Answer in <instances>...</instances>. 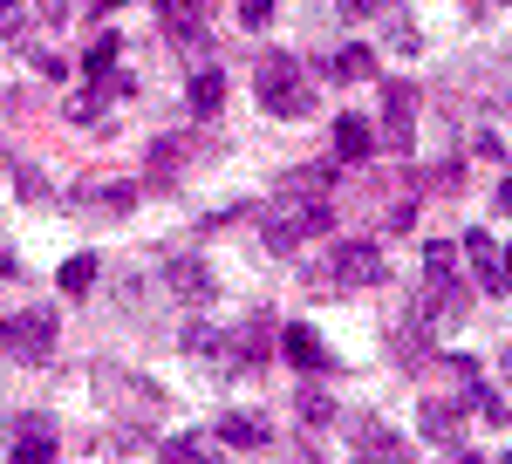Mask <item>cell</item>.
I'll use <instances>...</instances> for the list:
<instances>
[{"label": "cell", "mask_w": 512, "mask_h": 464, "mask_svg": "<svg viewBox=\"0 0 512 464\" xmlns=\"http://www.w3.org/2000/svg\"><path fill=\"white\" fill-rule=\"evenodd\" d=\"M96 389H103V396H117L123 410H144V417H158V410H164L158 389H151V383H130L123 369H96Z\"/></svg>", "instance_id": "obj_9"}, {"label": "cell", "mask_w": 512, "mask_h": 464, "mask_svg": "<svg viewBox=\"0 0 512 464\" xmlns=\"http://www.w3.org/2000/svg\"><path fill=\"white\" fill-rule=\"evenodd\" d=\"M14 464H55V430L48 417H14Z\"/></svg>", "instance_id": "obj_10"}, {"label": "cell", "mask_w": 512, "mask_h": 464, "mask_svg": "<svg viewBox=\"0 0 512 464\" xmlns=\"http://www.w3.org/2000/svg\"><path fill=\"white\" fill-rule=\"evenodd\" d=\"M499 212H512V178H506V185H499Z\"/></svg>", "instance_id": "obj_32"}, {"label": "cell", "mask_w": 512, "mask_h": 464, "mask_svg": "<svg viewBox=\"0 0 512 464\" xmlns=\"http://www.w3.org/2000/svg\"><path fill=\"white\" fill-rule=\"evenodd\" d=\"M253 89H260V110L280 116V123H294V116L315 110V82H308V69H301L294 55H260Z\"/></svg>", "instance_id": "obj_1"}, {"label": "cell", "mask_w": 512, "mask_h": 464, "mask_svg": "<svg viewBox=\"0 0 512 464\" xmlns=\"http://www.w3.org/2000/svg\"><path fill=\"white\" fill-rule=\"evenodd\" d=\"M376 7H390V0H342V21H362V14H376Z\"/></svg>", "instance_id": "obj_29"}, {"label": "cell", "mask_w": 512, "mask_h": 464, "mask_svg": "<svg viewBox=\"0 0 512 464\" xmlns=\"http://www.w3.org/2000/svg\"><path fill=\"white\" fill-rule=\"evenodd\" d=\"M321 273H328V287H349L355 294V287H383V280H390V260H383L369 239H342Z\"/></svg>", "instance_id": "obj_4"}, {"label": "cell", "mask_w": 512, "mask_h": 464, "mask_svg": "<svg viewBox=\"0 0 512 464\" xmlns=\"http://www.w3.org/2000/svg\"><path fill=\"white\" fill-rule=\"evenodd\" d=\"M164 464H226L219 458V444H205V437H164Z\"/></svg>", "instance_id": "obj_16"}, {"label": "cell", "mask_w": 512, "mask_h": 464, "mask_svg": "<svg viewBox=\"0 0 512 464\" xmlns=\"http://www.w3.org/2000/svg\"><path fill=\"white\" fill-rule=\"evenodd\" d=\"M219 444H267V424L260 417H246V410H233V417H219Z\"/></svg>", "instance_id": "obj_19"}, {"label": "cell", "mask_w": 512, "mask_h": 464, "mask_svg": "<svg viewBox=\"0 0 512 464\" xmlns=\"http://www.w3.org/2000/svg\"><path fill=\"white\" fill-rule=\"evenodd\" d=\"M465 7H478V14H485V7H512V0H465Z\"/></svg>", "instance_id": "obj_34"}, {"label": "cell", "mask_w": 512, "mask_h": 464, "mask_svg": "<svg viewBox=\"0 0 512 464\" xmlns=\"http://www.w3.org/2000/svg\"><path fill=\"white\" fill-rule=\"evenodd\" d=\"M349 444H355V464H410V444H403L383 417H355Z\"/></svg>", "instance_id": "obj_5"}, {"label": "cell", "mask_w": 512, "mask_h": 464, "mask_svg": "<svg viewBox=\"0 0 512 464\" xmlns=\"http://www.w3.org/2000/svg\"><path fill=\"white\" fill-rule=\"evenodd\" d=\"M280 348H287V362H294V369H308V376H321V369H328V348H321L315 328H287V335H280Z\"/></svg>", "instance_id": "obj_11"}, {"label": "cell", "mask_w": 512, "mask_h": 464, "mask_svg": "<svg viewBox=\"0 0 512 464\" xmlns=\"http://www.w3.org/2000/svg\"><path fill=\"white\" fill-rule=\"evenodd\" d=\"M96 253H76V260H69V267H62V294H89V287H96Z\"/></svg>", "instance_id": "obj_21"}, {"label": "cell", "mask_w": 512, "mask_h": 464, "mask_svg": "<svg viewBox=\"0 0 512 464\" xmlns=\"http://www.w3.org/2000/svg\"><path fill=\"white\" fill-rule=\"evenodd\" d=\"M239 21H246V28H253V35H260V28H267V21H274V0H239Z\"/></svg>", "instance_id": "obj_26"}, {"label": "cell", "mask_w": 512, "mask_h": 464, "mask_svg": "<svg viewBox=\"0 0 512 464\" xmlns=\"http://www.w3.org/2000/svg\"><path fill=\"white\" fill-rule=\"evenodd\" d=\"M417 424H424V437H431V444H444V451H451V444H458V437H465V417H458V410H451V403H424V410H417Z\"/></svg>", "instance_id": "obj_12"}, {"label": "cell", "mask_w": 512, "mask_h": 464, "mask_svg": "<svg viewBox=\"0 0 512 464\" xmlns=\"http://www.w3.org/2000/svg\"><path fill=\"white\" fill-rule=\"evenodd\" d=\"M55 335H62V321H55L48 308L7 314V321H0V355H14V362H28V369H41V362L55 355Z\"/></svg>", "instance_id": "obj_3"}, {"label": "cell", "mask_w": 512, "mask_h": 464, "mask_svg": "<svg viewBox=\"0 0 512 464\" xmlns=\"http://www.w3.org/2000/svg\"><path fill=\"white\" fill-rule=\"evenodd\" d=\"M7 273H14V253H7V246H0V280H7Z\"/></svg>", "instance_id": "obj_33"}, {"label": "cell", "mask_w": 512, "mask_h": 464, "mask_svg": "<svg viewBox=\"0 0 512 464\" xmlns=\"http://www.w3.org/2000/svg\"><path fill=\"white\" fill-rule=\"evenodd\" d=\"M451 464H485V458H478V451H458V444H451Z\"/></svg>", "instance_id": "obj_31"}, {"label": "cell", "mask_w": 512, "mask_h": 464, "mask_svg": "<svg viewBox=\"0 0 512 464\" xmlns=\"http://www.w3.org/2000/svg\"><path fill=\"white\" fill-rule=\"evenodd\" d=\"M424 280H431V287H451V280H458V246L431 239V246H424Z\"/></svg>", "instance_id": "obj_18"}, {"label": "cell", "mask_w": 512, "mask_h": 464, "mask_svg": "<svg viewBox=\"0 0 512 464\" xmlns=\"http://www.w3.org/2000/svg\"><path fill=\"white\" fill-rule=\"evenodd\" d=\"M301 417H308V424H328V417H335V403H328V396H315V389H308V396H301Z\"/></svg>", "instance_id": "obj_27"}, {"label": "cell", "mask_w": 512, "mask_h": 464, "mask_svg": "<svg viewBox=\"0 0 512 464\" xmlns=\"http://www.w3.org/2000/svg\"><path fill=\"white\" fill-rule=\"evenodd\" d=\"M164 287L185 301V308H205L212 294H219V280H212V267L205 260H192V253H178V260H164Z\"/></svg>", "instance_id": "obj_7"}, {"label": "cell", "mask_w": 512, "mask_h": 464, "mask_svg": "<svg viewBox=\"0 0 512 464\" xmlns=\"http://www.w3.org/2000/svg\"><path fill=\"white\" fill-rule=\"evenodd\" d=\"M198 7H212V0H198Z\"/></svg>", "instance_id": "obj_39"}, {"label": "cell", "mask_w": 512, "mask_h": 464, "mask_svg": "<svg viewBox=\"0 0 512 464\" xmlns=\"http://www.w3.org/2000/svg\"><path fill=\"white\" fill-rule=\"evenodd\" d=\"M89 7H96V14H110V7H123V0H89Z\"/></svg>", "instance_id": "obj_36"}, {"label": "cell", "mask_w": 512, "mask_h": 464, "mask_svg": "<svg viewBox=\"0 0 512 464\" xmlns=\"http://www.w3.org/2000/svg\"><path fill=\"white\" fill-rule=\"evenodd\" d=\"M103 103H110V89L96 82L89 96H76V103H69V123H96V116H103Z\"/></svg>", "instance_id": "obj_24"}, {"label": "cell", "mask_w": 512, "mask_h": 464, "mask_svg": "<svg viewBox=\"0 0 512 464\" xmlns=\"http://www.w3.org/2000/svg\"><path fill=\"white\" fill-rule=\"evenodd\" d=\"M205 14H212V7H198V0H158L164 35L178 41V48H192V55H198V41H205Z\"/></svg>", "instance_id": "obj_8"}, {"label": "cell", "mask_w": 512, "mask_h": 464, "mask_svg": "<svg viewBox=\"0 0 512 464\" xmlns=\"http://www.w3.org/2000/svg\"><path fill=\"white\" fill-rule=\"evenodd\" d=\"M328 76H335V82H355V76H369V48H342V55L328 62Z\"/></svg>", "instance_id": "obj_22"}, {"label": "cell", "mask_w": 512, "mask_h": 464, "mask_svg": "<svg viewBox=\"0 0 512 464\" xmlns=\"http://www.w3.org/2000/svg\"><path fill=\"white\" fill-rule=\"evenodd\" d=\"M328 226V205L321 198H294V192H274V205H260V239L274 253H294L301 239H315Z\"/></svg>", "instance_id": "obj_2"}, {"label": "cell", "mask_w": 512, "mask_h": 464, "mask_svg": "<svg viewBox=\"0 0 512 464\" xmlns=\"http://www.w3.org/2000/svg\"><path fill=\"white\" fill-rule=\"evenodd\" d=\"M472 410H478V417H492V424H506V403H499L485 383H472Z\"/></svg>", "instance_id": "obj_25"}, {"label": "cell", "mask_w": 512, "mask_h": 464, "mask_svg": "<svg viewBox=\"0 0 512 464\" xmlns=\"http://www.w3.org/2000/svg\"><path fill=\"white\" fill-rule=\"evenodd\" d=\"M82 62H89V76H110V69H117V35H96Z\"/></svg>", "instance_id": "obj_23"}, {"label": "cell", "mask_w": 512, "mask_h": 464, "mask_svg": "<svg viewBox=\"0 0 512 464\" xmlns=\"http://www.w3.org/2000/svg\"><path fill=\"white\" fill-rule=\"evenodd\" d=\"M21 21H28V14H21L14 0H0V41H14V35H21Z\"/></svg>", "instance_id": "obj_28"}, {"label": "cell", "mask_w": 512, "mask_h": 464, "mask_svg": "<svg viewBox=\"0 0 512 464\" xmlns=\"http://www.w3.org/2000/svg\"><path fill=\"white\" fill-rule=\"evenodd\" d=\"M185 157H192L185 137H158V144H151V185H171V178L185 171Z\"/></svg>", "instance_id": "obj_15"}, {"label": "cell", "mask_w": 512, "mask_h": 464, "mask_svg": "<svg viewBox=\"0 0 512 464\" xmlns=\"http://www.w3.org/2000/svg\"><path fill=\"white\" fill-rule=\"evenodd\" d=\"M219 103H226V76L219 69H198L192 76V116H212Z\"/></svg>", "instance_id": "obj_20"}, {"label": "cell", "mask_w": 512, "mask_h": 464, "mask_svg": "<svg viewBox=\"0 0 512 464\" xmlns=\"http://www.w3.org/2000/svg\"><path fill=\"white\" fill-rule=\"evenodd\" d=\"M369 151H376V130H369L362 116H342V123H335V157H342V164H362Z\"/></svg>", "instance_id": "obj_14"}, {"label": "cell", "mask_w": 512, "mask_h": 464, "mask_svg": "<svg viewBox=\"0 0 512 464\" xmlns=\"http://www.w3.org/2000/svg\"><path fill=\"white\" fill-rule=\"evenodd\" d=\"M383 144L390 151H410L417 144V89L410 82H390L383 89Z\"/></svg>", "instance_id": "obj_6"}, {"label": "cell", "mask_w": 512, "mask_h": 464, "mask_svg": "<svg viewBox=\"0 0 512 464\" xmlns=\"http://www.w3.org/2000/svg\"><path fill=\"white\" fill-rule=\"evenodd\" d=\"M82 198H89L103 219H130V205H137V185H89Z\"/></svg>", "instance_id": "obj_17"}, {"label": "cell", "mask_w": 512, "mask_h": 464, "mask_svg": "<svg viewBox=\"0 0 512 464\" xmlns=\"http://www.w3.org/2000/svg\"><path fill=\"white\" fill-rule=\"evenodd\" d=\"M499 376H506V383H512V348H506V355H499Z\"/></svg>", "instance_id": "obj_35"}, {"label": "cell", "mask_w": 512, "mask_h": 464, "mask_svg": "<svg viewBox=\"0 0 512 464\" xmlns=\"http://www.w3.org/2000/svg\"><path fill=\"white\" fill-rule=\"evenodd\" d=\"M499 464H512V451H506V458H499Z\"/></svg>", "instance_id": "obj_38"}, {"label": "cell", "mask_w": 512, "mask_h": 464, "mask_svg": "<svg viewBox=\"0 0 512 464\" xmlns=\"http://www.w3.org/2000/svg\"><path fill=\"white\" fill-rule=\"evenodd\" d=\"M499 260H506V280H512V246H506V253H499Z\"/></svg>", "instance_id": "obj_37"}, {"label": "cell", "mask_w": 512, "mask_h": 464, "mask_svg": "<svg viewBox=\"0 0 512 464\" xmlns=\"http://www.w3.org/2000/svg\"><path fill=\"white\" fill-rule=\"evenodd\" d=\"M465 260H472L478 287H506V260H499V246H492L485 232H472V239H465Z\"/></svg>", "instance_id": "obj_13"}, {"label": "cell", "mask_w": 512, "mask_h": 464, "mask_svg": "<svg viewBox=\"0 0 512 464\" xmlns=\"http://www.w3.org/2000/svg\"><path fill=\"white\" fill-rule=\"evenodd\" d=\"M69 14V0H41V21H62Z\"/></svg>", "instance_id": "obj_30"}]
</instances>
